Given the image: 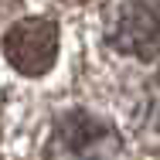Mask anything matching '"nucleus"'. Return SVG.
Listing matches in <instances>:
<instances>
[{
    "mask_svg": "<svg viewBox=\"0 0 160 160\" xmlns=\"http://www.w3.org/2000/svg\"><path fill=\"white\" fill-rule=\"evenodd\" d=\"M106 41L133 58L160 55V0H112L106 14Z\"/></svg>",
    "mask_w": 160,
    "mask_h": 160,
    "instance_id": "1",
    "label": "nucleus"
},
{
    "mask_svg": "<svg viewBox=\"0 0 160 160\" xmlns=\"http://www.w3.org/2000/svg\"><path fill=\"white\" fill-rule=\"evenodd\" d=\"M3 55L24 75H44L58 58V28L48 17H24L3 38Z\"/></svg>",
    "mask_w": 160,
    "mask_h": 160,
    "instance_id": "2",
    "label": "nucleus"
},
{
    "mask_svg": "<svg viewBox=\"0 0 160 160\" xmlns=\"http://www.w3.org/2000/svg\"><path fill=\"white\" fill-rule=\"evenodd\" d=\"M58 136H62L65 150L75 153L78 160H116L119 153V136L112 133V126L89 116L85 109L65 112L58 119Z\"/></svg>",
    "mask_w": 160,
    "mask_h": 160,
    "instance_id": "3",
    "label": "nucleus"
},
{
    "mask_svg": "<svg viewBox=\"0 0 160 160\" xmlns=\"http://www.w3.org/2000/svg\"><path fill=\"white\" fill-rule=\"evenodd\" d=\"M68 3H78V0H68Z\"/></svg>",
    "mask_w": 160,
    "mask_h": 160,
    "instance_id": "4",
    "label": "nucleus"
}]
</instances>
